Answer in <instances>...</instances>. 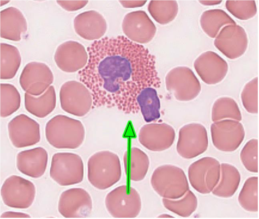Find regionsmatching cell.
Returning a JSON list of instances; mask_svg holds the SVG:
<instances>
[{
  "label": "cell",
  "instance_id": "obj_1",
  "mask_svg": "<svg viewBox=\"0 0 259 219\" xmlns=\"http://www.w3.org/2000/svg\"><path fill=\"white\" fill-rule=\"evenodd\" d=\"M87 51L88 63L78 74L91 93L93 106L118 107L134 100L152 68L147 49L119 36L95 41Z\"/></svg>",
  "mask_w": 259,
  "mask_h": 219
},
{
  "label": "cell",
  "instance_id": "obj_3",
  "mask_svg": "<svg viewBox=\"0 0 259 219\" xmlns=\"http://www.w3.org/2000/svg\"><path fill=\"white\" fill-rule=\"evenodd\" d=\"M88 178L95 187L105 189L112 186L120 179V160L116 154L108 151L94 154L88 161Z\"/></svg>",
  "mask_w": 259,
  "mask_h": 219
},
{
  "label": "cell",
  "instance_id": "obj_2",
  "mask_svg": "<svg viewBox=\"0 0 259 219\" xmlns=\"http://www.w3.org/2000/svg\"><path fill=\"white\" fill-rule=\"evenodd\" d=\"M45 133L49 144L58 149L76 148L82 143L85 135L84 126L80 121L62 115L47 121Z\"/></svg>",
  "mask_w": 259,
  "mask_h": 219
},
{
  "label": "cell",
  "instance_id": "obj_23",
  "mask_svg": "<svg viewBox=\"0 0 259 219\" xmlns=\"http://www.w3.org/2000/svg\"><path fill=\"white\" fill-rule=\"evenodd\" d=\"M20 94L13 85L6 83L0 84V116L5 118L11 115L20 107Z\"/></svg>",
  "mask_w": 259,
  "mask_h": 219
},
{
  "label": "cell",
  "instance_id": "obj_22",
  "mask_svg": "<svg viewBox=\"0 0 259 219\" xmlns=\"http://www.w3.org/2000/svg\"><path fill=\"white\" fill-rule=\"evenodd\" d=\"M224 119L240 121L242 115L239 106L235 100L228 97L217 99L212 108V120L214 122Z\"/></svg>",
  "mask_w": 259,
  "mask_h": 219
},
{
  "label": "cell",
  "instance_id": "obj_20",
  "mask_svg": "<svg viewBox=\"0 0 259 219\" xmlns=\"http://www.w3.org/2000/svg\"><path fill=\"white\" fill-rule=\"evenodd\" d=\"M1 45L0 79H10L15 77L20 66V54L13 46Z\"/></svg>",
  "mask_w": 259,
  "mask_h": 219
},
{
  "label": "cell",
  "instance_id": "obj_10",
  "mask_svg": "<svg viewBox=\"0 0 259 219\" xmlns=\"http://www.w3.org/2000/svg\"><path fill=\"white\" fill-rule=\"evenodd\" d=\"M53 75L45 64L33 62L24 67L20 74L19 82L26 93L34 96L45 92L52 82Z\"/></svg>",
  "mask_w": 259,
  "mask_h": 219
},
{
  "label": "cell",
  "instance_id": "obj_14",
  "mask_svg": "<svg viewBox=\"0 0 259 219\" xmlns=\"http://www.w3.org/2000/svg\"><path fill=\"white\" fill-rule=\"evenodd\" d=\"M194 66L202 80L208 85H215L222 81L227 73V62L216 53L208 51L195 60Z\"/></svg>",
  "mask_w": 259,
  "mask_h": 219
},
{
  "label": "cell",
  "instance_id": "obj_9",
  "mask_svg": "<svg viewBox=\"0 0 259 219\" xmlns=\"http://www.w3.org/2000/svg\"><path fill=\"white\" fill-rule=\"evenodd\" d=\"M7 129L10 141L16 148L33 145L40 140L39 123L24 114L13 118L8 123Z\"/></svg>",
  "mask_w": 259,
  "mask_h": 219
},
{
  "label": "cell",
  "instance_id": "obj_18",
  "mask_svg": "<svg viewBox=\"0 0 259 219\" xmlns=\"http://www.w3.org/2000/svg\"><path fill=\"white\" fill-rule=\"evenodd\" d=\"M55 105V96L52 86L38 96L25 93L24 106L26 110L37 117L43 118L47 116L53 110Z\"/></svg>",
  "mask_w": 259,
  "mask_h": 219
},
{
  "label": "cell",
  "instance_id": "obj_5",
  "mask_svg": "<svg viewBox=\"0 0 259 219\" xmlns=\"http://www.w3.org/2000/svg\"><path fill=\"white\" fill-rule=\"evenodd\" d=\"M105 204L109 213L116 218H134L141 209L140 196L134 188L125 185L119 186L109 193Z\"/></svg>",
  "mask_w": 259,
  "mask_h": 219
},
{
  "label": "cell",
  "instance_id": "obj_8",
  "mask_svg": "<svg viewBox=\"0 0 259 219\" xmlns=\"http://www.w3.org/2000/svg\"><path fill=\"white\" fill-rule=\"evenodd\" d=\"M212 143L217 149L231 151L237 149L243 142L245 135L240 121L224 119L214 122L211 126Z\"/></svg>",
  "mask_w": 259,
  "mask_h": 219
},
{
  "label": "cell",
  "instance_id": "obj_12",
  "mask_svg": "<svg viewBox=\"0 0 259 219\" xmlns=\"http://www.w3.org/2000/svg\"><path fill=\"white\" fill-rule=\"evenodd\" d=\"M92 209L91 197L84 189L72 188L61 195L58 205L60 213L66 218H84L90 213Z\"/></svg>",
  "mask_w": 259,
  "mask_h": 219
},
{
  "label": "cell",
  "instance_id": "obj_21",
  "mask_svg": "<svg viewBox=\"0 0 259 219\" xmlns=\"http://www.w3.org/2000/svg\"><path fill=\"white\" fill-rule=\"evenodd\" d=\"M229 23L235 24V22L224 11L219 9L207 10L202 14L200 23L203 31L209 36L215 38L220 29Z\"/></svg>",
  "mask_w": 259,
  "mask_h": 219
},
{
  "label": "cell",
  "instance_id": "obj_26",
  "mask_svg": "<svg viewBox=\"0 0 259 219\" xmlns=\"http://www.w3.org/2000/svg\"><path fill=\"white\" fill-rule=\"evenodd\" d=\"M258 145V140L253 139L249 141L243 148L241 152V158L247 167L256 168L257 166Z\"/></svg>",
  "mask_w": 259,
  "mask_h": 219
},
{
  "label": "cell",
  "instance_id": "obj_15",
  "mask_svg": "<svg viewBox=\"0 0 259 219\" xmlns=\"http://www.w3.org/2000/svg\"><path fill=\"white\" fill-rule=\"evenodd\" d=\"M2 188L1 194L4 203L17 208H26L31 205L35 197V189L30 181L19 177L18 183H12L8 179Z\"/></svg>",
  "mask_w": 259,
  "mask_h": 219
},
{
  "label": "cell",
  "instance_id": "obj_11",
  "mask_svg": "<svg viewBox=\"0 0 259 219\" xmlns=\"http://www.w3.org/2000/svg\"><path fill=\"white\" fill-rule=\"evenodd\" d=\"M175 137L174 128L165 123H152L144 125L138 133L141 144L148 149L161 151L170 148Z\"/></svg>",
  "mask_w": 259,
  "mask_h": 219
},
{
  "label": "cell",
  "instance_id": "obj_19",
  "mask_svg": "<svg viewBox=\"0 0 259 219\" xmlns=\"http://www.w3.org/2000/svg\"><path fill=\"white\" fill-rule=\"evenodd\" d=\"M137 102L145 121L150 122L160 117V102L156 91L151 87L142 91L137 98Z\"/></svg>",
  "mask_w": 259,
  "mask_h": 219
},
{
  "label": "cell",
  "instance_id": "obj_7",
  "mask_svg": "<svg viewBox=\"0 0 259 219\" xmlns=\"http://www.w3.org/2000/svg\"><path fill=\"white\" fill-rule=\"evenodd\" d=\"M208 144L207 132L202 124H187L179 129L177 151L182 157L190 159L204 152Z\"/></svg>",
  "mask_w": 259,
  "mask_h": 219
},
{
  "label": "cell",
  "instance_id": "obj_6",
  "mask_svg": "<svg viewBox=\"0 0 259 219\" xmlns=\"http://www.w3.org/2000/svg\"><path fill=\"white\" fill-rule=\"evenodd\" d=\"M50 175L53 179L62 186L80 183L84 176L82 160L80 156L75 153H55L52 157Z\"/></svg>",
  "mask_w": 259,
  "mask_h": 219
},
{
  "label": "cell",
  "instance_id": "obj_13",
  "mask_svg": "<svg viewBox=\"0 0 259 219\" xmlns=\"http://www.w3.org/2000/svg\"><path fill=\"white\" fill-rule=\"evenodd\" d=\"M233 24L222 28L214 41L216 47L228 58H237L245 52L248 45V39L244 30L238 25H235L233 31Z\"/></svg>",
  "mask_w": 259,
  "mask_h": 219
},
{
  "label": "cell",
  "instance_id": "obj_17",
  "mask_svg": "<svg viewBox=\"0 0 259 219\" xmlns=\"http://www.w3.org/2000/svg\"><path fill=\"white\" fill-rule=\"evenodd\" d=\"M123 160L126 173L129 174L131 180L138 181L144 178L150 164L149 157L145 152L138 148H132L125 152Z\"/></svg>",
  "mask_w": 259,
  "mask_h": 219
},
{
  "label": "cell",
  "instance_id": "obj_4",
  "mask_svg": "<svg viewBox=\"0 0 259 219\" xmlns=\"http://www.w3.org/2000/svg\"><path fill=\"white\" fill-rule=\"evenodd\" d=\"M150 183L154 190L163 198L178 199L188 189L183 171L171 165H162L156 169L151 176Z\"/></svg>",
  "mask_w": 259,
  "mask_h": 219
},
{
  "label": "cell",
  "instance_id": "obj_24",
  "mask_svg": "<svg viewBox=\"0 0 259 219\" xmlns=\"http://www.w3.org/2000/svg\"><path fill=\"white\" fill-rule=\"evenodd\" d=\"M164 206L170 211L182 217L189 216L196 206V200L191 192L188 191L182 197L172 199L163 198Z\"/></svg>",
  "mask_w": 259,
  "mask_h": 219
},
{
  "label": "cell",
  "instance_id": "obj_25",
  "mask_svg": "<svg viewBox=\"0 0 259 219\" xmlns=\"http://www.w3.org/2000/svg\"><path fill=\"white\" fill-rule=\"evenodd\" d=\"M258 78L256 77L244 86L241 94L243 105L249 113H257L259 111Z\"/></svg>",
  "mask_w": 259,
  "mask_h": 219
},
{
  "label": "cell",
  "instance_id": "obj_27",
  "mask_svg": "<svg viewBox=\"0 0 259 219\" xmlns=\"http://www.w3.org/2000/svg\"><path fill=\"white\" fill-rule=\"evenodd\" d=\"M199 2L201 3L202 4L205 5H211V4L214 5L216 4V3L217 4H218V3H220L222 1H199Z\"/></svg>",
  "mask_w": 259,
  "mask_h": 219
},
{
  "label": "cell",
  "instance_id": "obj_16",
  "mask_svg": "<svg viewBox=\"0 0 259 219\" xmlns=\"http://www.w3.org/2000/svg\"><path fill=\"white\" fill-rule=\"evenodd\" d=\"M47 161L46 150L42 147H37L19 152L16 157V166L23 173L38 177L45 172Z\"/></svg>",
  "mask_w": 259,
  "mask_h": 219
}]
</instances>
